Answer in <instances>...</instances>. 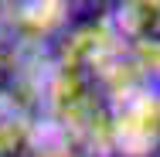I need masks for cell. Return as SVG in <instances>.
I'll return each mask as SVG.
<instances>
[{
	"label": "cell",
	"instance_id": "1",
	"mask_svg": "<svg viewBox=\"0 0 160 157\" xmlns=\"http://www.w3.org/2000/svg\"><path fill=\"white\" fill-rule=\"evenodd\" d=\"M3 28L17 48H55L72 31V3L65 0H17L0 3Z\"/></svg>",
	"mask_w": 160,
	"mask_h": 157
},
{
	"label": "cell",
	"instance_id": "2",
	"mask_svg": "<svg viewBox=\"0 0 160 157\" xmlns=\"http://www.w3.org/2000/svg\"><path fill=\"white\" fill-rule=\"evenodd\" d=\"M112 150L116 157H157L160 154V96L143 92L112 106Z\"/></svg>",
	"mask_w": 160,
	"mask_h": 157
},
{
	"label": "cell",
	"instance_id": "3",
	"mask_svg": "<svg viewBox=\"0 0 160 157\" xmlns=\"http://www.w3.org/2000/svg\"><path fill=\"white\" fill-rule=\"evenodd\" d=\"M119 48H126V44L116 38V31L109 28V21L102 14L96 21L75 24L72 31L65 34L62 41L55 44V62L62 65V68H68V72H82V75H92L96 79V72Z\"/></svg>",
	"mask_w": 160,
	"mask_h": 157
},
{
	"label": "cell",
	"instance_id": "4",
	"mask_svg": "<svg viewBox=\"0 0 160 157\" xmlns=\"http://www.w3.org/2000/svg\"><path fill=\"white\" fill-rule=\"evenodd\" d=\"M106 21L129 51L143 48V44H153V41H160V0L116 3V7L106 10Z\"/></svg>",
	"mask_w": 160,
	"mask_h": 157
},
{
	"label": "cell",
	"instance_id": "5",
	"mask_svg": "<svg viewBox=\"0 0 160 157\" xmlns=\"http://www.w3.org/2000/svg\"><path fill=\"white\" fill-rule=\"evenodd\" d=\"M34 113L14 96H0V157H24Z\"/></svg>",
	"mask_w": 160,
	"mask_h": 157
},
{
	"label": "cell",
	"instance_id": "6",
	"mask_svg": "<svg viewBox=\"0 0 160 157\" xmlns=\"http://www.w3.org/2000/svg\"><path fill=\"white\" fill-rule=\"evenodd\" d=\"M72 150H75V133L68 123H62L58 116H48V113L34 116L24 157H72Z\"/></svg>",
	"mask_w": 160,
	"mask_h": 157
},
{
	"label": "cell",
	"instance_id": "7",
	"mask_svg": "<svg viewBox=\"0 0 160 157\" xmlns=\"http://www.w3.org/2000/svg\"><path fill=\"white\" fill-rule=\"evenodd\" d=\"M14 55H17V44L10 41V34L3 28V14H0V62H14Z\"/></svg>",
	"mask_w": 160,
	"mask_h": 157
},
{
	"label": "cell",
	"instance_id": "8",
	"mask_svg": "<svg viewBox=\"0 0 160 157\" xmlns=\"http://www.w3.org/2000/svg\"><path fill=\"white\" fill-rule=\"evenodd\" d=\"M10 82H14V65L0 62V96H10Z\"/></svg>",
	"mask_w": 160,
	"mask_h": 157
}]
</instances>
